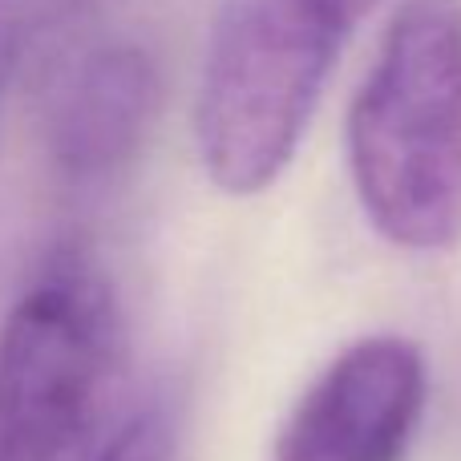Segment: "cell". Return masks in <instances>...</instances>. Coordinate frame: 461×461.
I'll return each mask as SVG.
<instances>
[{"label":"cell","instance_id":"4","mask_svg":"<svg viewBox=\"0 0 461 461\" xmlns=\"http://www.w3.org/2000/svg\"><path fill=\"white\" fill-rule=\"evenodd\" d=\"M425 397L421 348L401 336H365L295 401L276 438V461H405Z\"/></svg>","mask_w":461,"mask_h":461},{"label":"cell","instance_id":"3","mask_svg":"<svg viewBox=\"0 0 461 461\" xmlns=\"http://www.w3.org/2000/svg\"><path fill=\"white\" fill-rule=\"evenodd\" d=\"M118 332L97 263L61 247L0 324V461H97Z\"/></svg>","mask_w":461,"mask_h":461},{"label":"cell","instance_id":"2","mask_svg":"<svg viewBox=\"0 0 461 461\" xmlns=\"http://www.w3.org/2000/svg\"><path fill=\"white\" fill-rule=\"evenodd\" d=\"M357 29L336 0H223L203 61L194 138L211 183L259 194L292 167Z\"/></svg>","mask_w":461,"mask_h":461},{"label":"cell","instance_id":"1","mask_svg":"<svg viewBox=\"0 0 461 461\" xmlns=\"http://www.w3.org/2000/svg\"><path fill=\"white\" fill-rule=\"evenodd\" d=\"M348 170L393 247L461 243V0H397L352 97Z\"/></svg>","mask_w":461,"mask_h":461},{"label":"cell","instance_id":"6","mask_svg":"<svg viewBox=\"0 0 461 461\" xmlns=\"http://www.w3.org/2000/svg\"><path fill=\"white\" fill-rule=\"evenodd\" d=\"M89 5L94 0H0V110L32 45Z\"/></svg>","mask_w":461,"mask_h":461},{"label":"cell","instance_id":"5","mask_svg":"<svg viewBox=\"0 0 461 461\" xmlns=\"http://www.w3.org/2000/svg\"><path fill=\"white\" fill-rule=\"evenodd\" d=\"M158 113V65L142 45L113 41L65 69L49 102V158L65 183H105L138 158Z\"/></svg>","mask_w":461,"mask_h":461},{"label":"cell","instance_id":"7","mask_svg":"<svg viewBox=\"0 0 461 461\" xmlns=\"http://www.w3.org/2000/svg\"><path fill=\"white\" fill-rule=\"evenodd\" d=\"M178 433L162 405H146L102 446L97 461H175Z\"/></svg>","mask_w":461,"mask_h":461}]
</instances>
